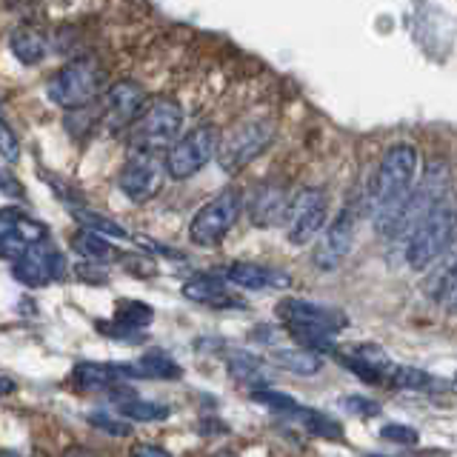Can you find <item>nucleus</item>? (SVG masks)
<instances>
[{"label": "nucleus", "mask_w": 457, "mask_h": 457, "mask_svg": "<svg viewBox=\"0 0 457 457\" xmlns=\"http://www.w3.org/2000/svg\"><path fill=\"white\" fill-rule=\"evenodd\" d=\"M418 149L411 143H395L383 152L378 180H375V232L383 237H395L400 214L406 200L418 186Z\"/></svg>", "instance_id": "nucleus-1"}, {"label": "nucleus", "mask_w": 457, "mask_h": 457, "mask_svg": "<svg viewBox=\"0 0 457 457\" xmlns=\"http://www.w3.org/2000/svg\"><path fill=\"white\" fill-rule=\"evenodd\" d=\"M457 232V197L449 192L446 197H440L435 209L420 220V226L414 228L406 240V261L411 269H428L437 263L446 249L452 246Z\"/></svg>", "instance_id": "nucleus-2"}, {"label": "nucleus", "mask_w": 457, "mask_h": 457, "mask_svg": "<svg viewBox=\"0 0 457 457\" xmlns=\"http://www.w3.org/2000/svg\"><path fill=\"white\" fill-rule=\"evenodd\" d=\"M100 89H104V69L95 57H75L57 69L46 83L49 100L66 112H78L95 104Z\"/></svg>", "instance_id": "nucleus-3"}, {"label": "nucleus", "mask_w": 457, "mask_h": 457, "mask_svg": "<svg viewBox=\"0 0 457 457\" xmlns=\"http://www.w3.org/2000/svg\"><path fill=\"white\" fill-rule=\"evenodd\" d=\"M183 129V109L171 97H154L143 109L137 123L129 129V146L132 152H152L161 154L166 146L171 149Z\"/></svg>", "instance_id": "nucleus-4"}, {"label": "nucleus", "mask_w": 457, "mask_h": 457, "mask_svg": "<svg viewBox=\"0 0 457 457\" xmlns=\"http://www.w3.org/2000/svg\"><path fill=\"white\" fill-rule=\"evenodd\" d=\"M271 140H275V126L269 120H243L218 140L214 161L226 175H237L271 146Z\"/></svg>", "instance_id": "nucleus-5"}, {"label": "nucleus", "mask_w": 457, "mask_h": 457, "mask_svg": "<svg viewBox=\"0 0 457 457\" xmlns=\"http://www.w3.org/2000/svg\"><path fill=\"white\" fill-rule=\"evenodd\" d=\"M243 212V195L235 186L218 192L209 204L197 209V214L189 223V240L195 246H220L226 235L232 232V226L237 223Z\"/></svg>", "instance_id": "nucleus-6"}, {"label": "nucleus", "mask_w": 457, "mask_h": 457, "mask_svg": "<svg viewBox=\"0 0 457 457\" xmlns=\"http://www.w3.org/2000/svg\"><path fill=\"white\" fill-rule=\"evenodd\" d=\"M218 129L195 126L175 140V146L166 152V175L171 180H189L200 169H206L218 154Z\"/></svg>", "instance_id": "nucleus-7"}, {"label": "nucleus", "mask_w": 457, "mask_h": 457, "mask_svg": "<svg viewBox=\"0 0 457 457\" xmlns=\"http://www.w3.org/2000/svg\"><path fill=\"white\" fill-rule=\"evenodd\" d=\"M328 220V195L320 186H303L292 195L289 214H286V237L295 246L312 243V237H318Z\"/></svg>", "instance_id": "nucleus-8"}, {"label": "nucleus", "mask_w": 457, "mask_h": 457, "mask_svg": "<svg viewBox=\"0 0 457 457\" xmlns=\"http://www.w3.org/2000/svg\"><path fill=\"white\" fill-rule=\"evenodd\" d=\"M166 180V161L161 154L152 152H132V157L118 171V189L135 200V204H146L152 200Z\"/></svg>", "instance_id": "nucleus-9"}, {"label": "nucleus", "mask_w": 457, "mask_h": 457, "mask_svg": "<svg viewBox=\"0 0 457 457\" xmlns=\"http://www.w3.org/2000/svg\"><path fill=\"white\" fill-rule=\"evenodd\" d=\"M146 109V92L135 80H120L104 95V112H100V123L106 126V132L118 135L129 132L137 118Z\"/></svg>", "instance_id": "nucleus-10"}, {"label": "nucleus", "mask_w": 457, "mask_h": 457, "mask_svg": "<svg viewBox=\"0 0 457 457\" xmlns=\"http://www.w3.org/2000/svg\"><path fill=\"white\" fill-rule=\"evenodd\" d=\"M354 226L357 218L354 212L346 206L335 214L332 223H326V228L320 232L318 246L312 252V263L318 271H335L343 261L349 257L352 246H354Z\"/></svg>", "instance_id": "nucleus-11"}, {"label": "nucleus", "mask_w": 457, "mask_h": 457, "mask_svg": "<svg viewBox=\"0 0 457 457\" xmlns=\"http://www.w3.org/2000/svg\"><path fill=\"white\" fill-rule=\"evenodd\" d=\"M66 271H69L66 257L57 252L52 243H40V246L26 249L18 261L12 263L14 280L29 286V289H43V286L61 280Z\"/></svg>", "instance_id": "nucleus-12"}, {"label": "nucleus", "mask_w": 457, "mask_h": 457, "mask_svg": "<svg viewBox=\"0 0 457 457\" xmlns=\"http://www.w3.org/2000/svg\"><path fill=\"white\" fill-rule=\"evenodd\" d=\"M275 312L283 320V326H289V323L312 326V328H323V332H332V335L349 326L343 312L320 306V303H309V300H300V297H283Z\"/></svg>", "instance_id": "nucleus-13"}, {"label": "nucleus", "mask_w": 457, "mask_h": 457, "mask_svg": "<svg viewBox=\"0 0 457 457\" xmlns=\"http://www.w3.org/2000/svg\"><path fill=\"white\" fill-rule=\"evenodd\" d=\"M292 197L283 189L280 183H263L257 186L254 195L249 197V220L257 228H271L278 223H286V214H289Z\"/></svg>", "instance_id": "nucleus-14"}, {"label": "nucleus", "mask_w": 457, "mask_h": 457, "mask_svg": "<svg viewBox=\"0 0 457 457\" xmlns=\"http://www.w3.org/2000/svg\"><path fill=\"white\" fill-rule=\"evenodd\" d=\"M183 297L195 300L200 306H212V309H243L246 306V300H240L237 295L228 292L226 278L212 275V271H204V275H195L186 280Z\"/></svg>", "instance_id": "nucleus-15"}, {"label": "nucleus", "mask_w": 457, "mask_h": 457, "mask_svg": "<svg viewBox=\"0 0 457 457\" xmlns=\"http://www.w3.org/2000/svg\"><path fill=\"white\" fill-rule=\"evenodd\" d=\"M123 380H137V369L135 363H92V361H83L71 369V383L78 389H112L114 383H123Z\"/></svg>", "instance_id": "nucleus-16"}, {"label": "nucleus", "mask_w": 457, "mask_h": 457, "mask_svg": "<svg viewBox=\"0 0 457 457\" xmlns=\"http://www.w3.org/2000/svg\"><path fill=\"white\" fill-rule=\"evenodd\" d=\"M223 278L226 283L237 286V289H246V292H261V289H286L292 283V278L286 271L278 269H269L261 263H246V261H237L232 266L223 269Z\"/></svg>", "instance_id": "nucleus-17"}, {"label": "nucleus", "mask_w": 457, "mask_h": 457, "mask_svg": "<svg viewBox=\"0 0 457 457\" xmlns=\"http://www.w3.org/2000/svg\"><path fill=\"white\" fill-rule=\"evenodd\" d=\"M154 320V309L140 303V300H120L118 303V314H114V323H100L97 328L104 335L114 337V340H126L135 343L140 328H146Z\"/></svg>", "instance_id": "nucleus-18"}, {"label": "nucleus", "mask_w": 457, "mask_h": 457, "mask_svg": "<svg viewBox=\"0 0 457 457\" xmlns=\"http://www.w3.org/2000/svg\"><path fill=\"white\" fill-rule=\"evenodd\" d=\"M112 403L118 418L129 420H143V423H154V420H166L171 409L163 403H152V400H140L135 389H112Z\"/></svg>", "instance_id": "nucleus-19"}, {"label": "nucleus", "mask_w": 457, "mask_h": 457, "mask_svg": "<svg viewBox=\"0 0 457 457\" xmlns=\"http://www.w3.org/2000/svg\"><path fill=\"white\" fill-rule=\"evenodd\" d=\"M9 52L18 57L23 66H35L46 57L49 37L43 29L32 23H21L18 29H12V35H9Z\"/></svg>", "instance_id": "nucleus-20"}, {"label": "nucleus", "mask_w": 457, "mask_h": 457, "mask_svg": "<svg viewBox=\"0 0 457 457\" xmlns=\"http://www.w3.org/2000/svg\"><path fill=\"white\" fill-rule=\"evenodd\" d=\"M69 246L75 249V254H80L86 263H100L106 266L112 261H120V252L112 246L106 237H100L89 228H78L75 235L69 237Z\"/></svg>", "instance_id": "nucleus-21"}, {"label": "nucleus", "mask_w": 457, "mask_h": 457, "mask_svg": "<svg viewBox=\"0 0 457 457\" xmlns=\"http://www.w3.org/2000/svg\"><path fill=\"white\" fill-rule=\"evenodd\" d=\"M386 386H392V389H400V392H437V389H446V383L437 380L435 375H428V371H423L418 366H403V363H395Z\"/></svg>", "instance_id": "nucleus-22"}, {"label": "nucleus", "mask_w": 457, "mask_h": 457, "mask_svg": "<svg viewBox=\"0 0 457 457\" xmlns=\"http://www.w3.org/2000/svg\"><path fill=\"white\" fill-rule=\"evenodd\" d=\"M228 375L235 380H240L243 386H252V392H261L269 389V378L263 371V361L254 357L249 352H235L228 357Z\"/></svg>", "instance_id": "nucleus-23"}, {"label": "nucleus", "mask_w": 457, "mask_h": 457, "mask_svg": "<svg viewBox=\"0 0 457 457\" xmlns=\"http://www.w3.org/2000/svg\"><path fill=\"white\" fill-rule=\"evenodd\" d=\"M286 335L295 340L297 349H306L312 354H337V340L332 332H323V328H312V326H286Z\"/></svg>", "instance_id": "nucleus-24"}, {"label": "nucleus", "mask_w": 457, "mask_h": 457, "mask_svg": "<svg viewBox=\"0 0 457 457\" xmlns=\"http://www.w3.org/2000/svg\"><path fill=\"white\" fill-rule=\"evenodd\" d=\"M271 361H275L283 371H292V375H300V378H312L318 375L323 369V357L320 354H312L306 349H275L271 352Z\"/></svg>", "instance_id": "nucleus-25"}, {"label": "nucleus", "mask_w": 457, "mask_h": 457, "mask_svg": "<svg viewBox=\"0 0 457 457\" xmlns=\"http://www.w3.org/2000/svg\"><path fill=\"white\" fill-rule=\"evenodd\" d=\"M135 369H137V380H178L183 375V369L175 363V357H169L166 352L154 349V352H146L135 361Z\"/></svg>", "instance_id": "nucleus-26"}, {"label": "nucleus", "mask_w": 457, "mask_h": 457, "mask_svg": "<svg viewBox=\"0 0 457 457\" xmlns=\"http://www.w3.org/2000/svg\"><path fill=\"white\" fill-rule=\"evenodd\" d=\"M295 420L303 426L309 435H318V437H326V440H343V426L335 418H328V414L320 411V409L300 406V411L295 414Z\"/></svg>", "instance_id": "nucleus-27"}, {"label": "nucleus", "mask_w": 457, "mask_h": 457, "mask_svg": "<svg viewBox=\"0 0 457 457\" xmlns=\"http://www.w3.org/2000/svg\"><path fill=\"white\" fill-rule=\"evenodd\" d=\"M14 218H18V209H4V212H0V261H12V263L29 249L26 243L18 237V226H14Z\"/></svg>", "instance_id": "nucleus-28"}, {"label": "nucleus", "mask_w": 457, "mask_h": 457, "mask_svg": "<svg viewBox=\"0 0 457 457\" xmlns=\"http://www.w3.org/2000/svg\"><path fill=\"white\" fill-rule=\"evenodd\" d=\"M71 214H75V220L83 228H89V232H95L100 237H120V240L129 237V232L118 220H112V218H106V214H100V212H92L86 206H71Z\"/></svg>", "instance_id": "nucleus-29"}, {"label": "nucleus", "mask_w": 457, "mask_h": 457, "mask_svg": "<svg viewBox=\"0 0 457 457\" xmlns=\"http://www.w3.org/2000/svg\"><path fill=\"white\" fill-rule=\"evenodd\" d=\"M252 400L254 403H261L271 411L278 414H289V418H295V414L300 411V403L295 397L283 395V392H275V389H261V392H252Z\"/></svg>", "instance_id": "nucleus-30"}, {"label": "nucleus", "mask_w": 457, "mask_h": 457, "mask_svg": "<svg viewBox=\"0 0 457 457\" xmlns=\"http://www.w3.org/2000/svg\"><path fill=\"white\" fill-rule=\"evenodd\" d=\"M340 409L357 414V418H378V414H380V403H378V400L363 397V395H346V397H340Z\"/></svg>", "instance_id": "nucleus-31"}, {"label": "nucleus", "mask_w": 457, "mask_h": 457, "mask_svg": "<svg viewBox=\"0 0 457 457\" xmlns=\"http://www.w3.org/2000/svg\"><path fill=\"white\" fill-rule=\"evenodd\" d=\"M380 437L389 443H397V446H418V440H420L418 428L403 426V423H386L380 428Z\"/></svg>", "instance_id": "nucleus-32"}, {"label": "nucleus", "mask_w": 457, "mask_h": 457, "mask_svg": "<svg viewBox=\"0 0 457 457\" xmlns=\"http://www.w3.org/2000/svg\"><path fill=\"white\" fill-rule=\"evenodd\" d=\"M89 423L97 426V428H104L106 435L112 437H126L129 432H132V426L123 423L120 418H112V411H97V414H89Z\"/></svg>", "instance_id": "nucleus-33"}, {"label": "nucleus", "mask_w": 457, "mask_h": 457, "mask_svg": "<svg viewBox=\"0 0 457 457\" xmlns=\"http://www.w3.org/2000/svg\"><path fill=\"white\" fill-rule=\"evenodd\" d=\"M0 157H6V163L21 161V140L18 135L6 126V120L0 118Z\"/></svg>", "instance_id": "nucleus-34"}, {"label": "nucleus", "mask_w": 457, "mask_h": 457, "mask_svg": "<svg viewBox=\"0 0 457 457\" xmlns=\"http://www.w3.org/2000/svg\"><path fill=\"white\" fill-rule=\"evenodd\" d=\"M126 271H132L135 278H152L157 266L154 261H149L146 254H120V261H118Z\"/></svg>", "instance_id": "nucleus-35"}, {"label": "nucleus", "mask_w": 457, "mask_h": 457, "mask_svg": "<svg viewBox=\"0 0 457 457\" xmlns=\"http://www.w3.org/2000/svg\"><path fill=\"white\" fill-rule=\"evenodd\" d=\"M75 278L83 280V283H92V286H106L109 283V271H106V266H100V263H80V266H75Z\"/></svg>", "instance_id": "nucleus-36"}, {"label": "nucleus", "mask_w": 457, "mask_h": 457, "mask_svg": "<svg viewBox=\"0 0 457 457\" xmlns=\"http://www.w3.org/2000/svg\"><path fill=\"white\" fill-rule=\"evenodd\" d=\"M0 195H6L12 200H23L26 197V189H23V183L12 175V171L0 163Z\"/></svg>", "instance_id": "nucleus-37"}, {"label": "nucleus", "mask_w": 457, "mask_h": 457, "mask_svg": "<svg viewBox=\"0 0 457 457\" xmlns=\"http://www.w3.org/2000/svg\"><path fill=\"white\" fill-rule=\"evenodd\" d=\"M132 457H171V454L166 449H161V446H154V443H143V446L135 449Z\"/></svg>", "instance_id": "nucleus-38"}, {"label": "nucleus", "mask_w": 457, "mask_h": 457, "mask_svg": "<svg viewBox=\"0 0 457 457\" xmlns=\"http://www.w3.org/2000/svg\"><path fill=\"white\" fill-rule=\"evenodd\" d=\"M18 386H14V380L12 378H6V375H0V397H6V395H12Z\"/></svg>", "instance_id": "nucleus-39"}, {"label": "nucleus", "mask_w": 457, "mask_h": 457, "mask_svg": "<svg viewBox=\"0 0 457 457\" xmlns=\"http://www.w3.org/2000/svg\"><path fill=\"white\" fill-rule=\"evenodd\" d=\"M63 457H95V454L89 449H83V446H71V449H66Z\"/></svg>", "instance_id": "nucleus-40"}, {"label": "nucleus", "mask_w": 457, "mask_h": 457, "mask_svg": "<svg viewBox=\"0 0 457 457\" xmlns=\"http://www.w3.org/2000/svg\"><path fill=\"white\" fill-rule=\"evenodd\" d=\"M214 457H237V454H235V452H218Z\"/></svg>", "instance_id": "nucleus-41"}, {"label": "nucleus", "mask_w": 457, "mask_h": 457, "mask_svg": "<svg viewBox=\"0 0 457 457\" xmlns=\"http://www.w3.org/2000/svg\"><path fill=\"white\" fill-rule=\"evenodd\" d=\"M452 389L457 392V375H454V380H452Z\"/></svg>", "instance_id": "nucleus-42"}, {"label": "nucleus", "mask_w": 457, "mask_h": 457, "mask_svg": "<svg viewBox=\"0 0 457 457\" xmlns=\"http://www.w3.org/2000/svg\"><path fill=\"white\" fill-rule=\"evenodd\" d=\"M366 457H386V454H366Z\"/></svg>", "instance_id": "nucleus-43"}]
</instances>
